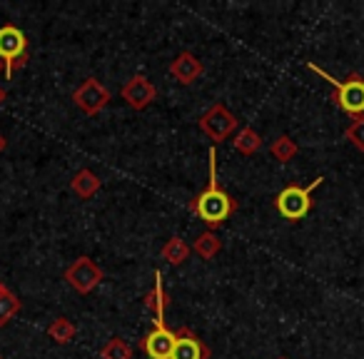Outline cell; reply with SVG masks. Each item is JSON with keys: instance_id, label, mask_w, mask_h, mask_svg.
<instances>
[{"instance_id": "1", "label": "cell", "mask_w": 364, "mask_h": 359, "mask_svg": "<svg viewBox=\"0 0 364 359\" xmlns=\"http://www.w3.org/2000/svg\"><path fill=\"white\" fill-rule=\"evenodd\" d=\"M210 157V180H208V188L198 195V198L190 203V213L198 215L210 230L220 227L225 220H230V215L237 213V200L232 198L230 193H225L218 183V150L210 147L208 152Z\"/></svg>"}, {"instance_id": "2", "label": "cell", "mask_w": 364, "mask_h": 359, "mask_svg": "<svg viewBox=\"0 0 364 359\" xmlns=\"http://www.w3.org/2000/svg\"><path fill=\"white\" fill-rule=\"evenodd\" d=\"M307 68L312 73H317L319 77H324V80L332 82L334 102H337L347 115H352V117L364 115V77L359 75V73H352V75H347L342 82H339V80H334L327 70H322L317 63H307Z\"/></svg>"}, {"instance_id": "3", "label": "cell", "mask_w": 364, "mask_h": 359, "mask_svg": "<svg viewBox=\"0 0 364 359\" xmlns=\"http://www.w3.org/2000/svg\"><path fill=\"white\" fill-rule=\"evenodd\" d=\"M324 183V175L314 177L309 185H287L282 193L274 198V210L282 215L287 223H299L312 210V193Z\"/></svg>"}, {"instance_id": "4", "label": "cell", "mask_w": 364, "mask_h": 359, "mask_svg": "<svg viewBox=\"0 0 364 359\" xmlns=\"http://www.w3.org/2000/svg\"><path fill=\"white\" fill-rule=\"evenodd\" d=\"M0 60L6 65V77H13V73L28 63V36L11 23L0 28Z\"/></svg>"}, {"instance_id": "5", "label": "cell", "mask_w": 364, "mask_h": 359, "mask_svg": "<svg viewBox=\"0 0 364 359\" xmlns=\"http://www.w3.org/2000/svg\"><path fill=\"white\" fill-rule=\"evenodd\" d=\"M200 130L213 142H223L237 130V117H235L223 102H215V105L200 117Z\"/></svg>"}, {"instance_id": "6", "label": "cell", "mask_w": 364, "mask_h": 359, "mask_svg": "<svg viewBox=\"0 0 364 359\" xmlns=\"http://www.w3.org/2000/svg\"><path fill=\"white\" fill-rule=\"evenodd\" d=\"M102 277H105L102 267H97L95 259H90V257H77L75 262L65 269L68 284H70L77 294H90L92 289L102 282Z\"/></svg>"}, {"instance_id": "7", "label": "cell", "mask_w": 364, "mask_h": 359, "mask_svg": "<svg viewBox=\"0 0 364 359\" xmlns=\"http://www.w3.org/2000/svg\"><path fill=\"white\" fill-rule=\"evenodd\" d=\"M73 100H75V105L80 107L85 115H97V112L110 102V90H107L97 77H87V80L73 92Z\"/></svg>"}, {"instance_id": "8", "label": "cell", "mask_w": 364, "mask_h": 359, "mask_svg": "<svg viewBox=\"0 0 364 359\" xmlns=\"http://www.w3.org/2000/svg\"><path fill=\"white\" fill-rule=\"evenodd\" d=\"M120 95L132 110H145V107H150L152 100L157 97V90L145 75H132L130 80L122 85Z\"/></svg>"}, {"instance_id": "9", "label": "cell", "mask_w": 364, "mask_h": 359, "mask_svg": "<svg viewBox=\"0 0 364 359\" xmlns=\"http://www.w3.org/2000/svg\"><path fill=\"white\" fill-rule=\"evenodd\" d=\"M170 359H210V347L190 327H182L175 332V347Z\"/></svg>"}, {"instance_id": "10", "label": "cell", "mask_w": 364, "mask_h": 359, "mask_svg": "<svg viewBox=\"0 0 364 359\" xmlns=\"http://www.w3.org/2000/svg\"><path fill=\"white\" fill-rule=\"evenodd\" d=\"M172 347H175V332H170L165 324H155L147 337L140 339V349L150 359H170Z\"/></svg>"}, {"instance_id": "11", "label": "cell", "mask_w": 364, "mask_h": 359, "mask_svg": "<svg viewBox=\"0 0 364 359\" xmlns=\"http://www.w3.org/2000/svg\"><path fill=\"white\" fill-rule=\"evenodd\" d=\"M203 70H205L203 63H200L198 58L188 50L180 53V55L170 63V75L175 77L180 85H193V82L203 75Z\"/></svg>"}, {"instance_id": "12", "label": "cell", "mask_w": 364, "mask_h": 359, "mask_svg": "<svg viewBox=\"0 0 364 359\" xmlns=\"http://www.w3.org/2000/svg\"><path fill=\"white\" fill-rule=\"evenodd\" d=\"M100 188H102L100 177H97L92 170H87V167L77 170L75 175H73V180H70V190L75 193V198H80V200L95 198V195L100 193Z\"/></svg>"}, {"instance_id": "13", "label": "cell", "mask_w": 364, "mask_h": 359, "mask_svg": "<svg viewBox=\"0 0 364 359\" xmlns=\"http://www.w3.org/2000/svg\"><path fill=\"white\" fill-rule=\"evenodd\" d=\"M145 309H150L155 314V324H165V309H167V294L165 287H162V272L155 269V284L147 292L145 297Z\"/></svg>"}, {"instance_id": "14", "label": "cell", "mask_w": 364, "mask_h": 359, "mask_svg": "<svg viewBox=\"0 0 364 359\" xmlns=\"http://www.w3.org/2000/svg\"><path fill=\"white\" fill-rule=\"evenodd\" d=\"M220 250H223V240L218 237V235L213 232V230H208V232H203L198 240L193 242V252L198 254L200 259H215L220 254Z\"/></svg>"}, {"instance_id": "15", "label": "cell", "mask_w": 364, "mask_h": 359, "mask_svg": "<svg viewBox=\"0 0 364 359\" xmlns=\"http://www.w3.org/2000/svg\"><path fill=\"white\" fill-rule=\"evenodd\" d=\"M190 252H193V247H190L188 242L182 237H170L165 242V247H162V259L170 264H182L185 259L190 257Z\"/></svg>"}, {"instance_id": "16", "label": "cell", "mask_w": 364, "mask_h": 359, "mask_svg": "<svg viewBox=\"0 0 364 359\" xmlns=\"http://www.w3.org/2000/svg\"><path fill=\"white\" fill-rule=\"evenodd\" d=\"M232 145H235V150L242 152V155H255V152L262 147V137L257 135L255 127H242V130L235 135Z\"/></svg>"}, {"instance_id": "17", "label": "cell", "mask_w": 364, "mask_h": 359, "mask_svg": "<svg viewBox=\"0 0 364 359\" xmlns=\"http://www.w3.org/2000/svg\"><path fill=\"white\" fill-rule=\"evenodd\" d=\"M18 312H21V299L0 282V327H6Z\"/></svg>"}, {"instance_id": "18", "label": "cell", "mask_w": 364, "mask_h": 359, "mask_svg": "<svg viewBox=\"0 0 364 359\" xmlns=\"http://www.w3.org/2000/svg\"><path fill=\"white\" fill-rule=\"evenodd\" d=\"M75 324L70 322L68 317H58V319H53L50 322V327H48V337L53 339V342H58V344H68V342H73L75 339Z\"/></svg>"}, {"instance_id": "19", "label": "cell", "mask_w": 364, "mask_h": 359, "mask_svg": "<svg viewBox=\"0 0 364 359\" xmlns=\"http://www.w3.org/2000/svg\"><path fill=\"white\" fill-rule=\"evenodd\" d=\"M269 152H272V157L277 162H289L294 155H297V142H294L289 135H279L277 140H272Z\"/></svg>"}, {"instance_id": "20", "label": "cell", "mask_w": 364, "mask_h": 359, "mask_svg": "<svg viewBox=\"0 0 364 359\" xmlns=\"http://www.w3.org/2000/svg\"><path fill=\"white\" fill-rule=\"evenodd\" d=\"M102 359H132V347L120 337H112L105 347L100 349Z\"/></svg>"}, {"instance_id": "21", "label": "cell", "mask_w": 364, "mask_h": 359, "mask_svg": "<svg viewBox=\"0 0 364 359\" xmlns=\"http://www.w3.org/2000/svg\"><path fill=\"white\" fill-rule=\"evenodd\" d=\"M344 137H347L359 152H364V115L352 117V122H349L347 130H344Z\"/></svg>"}, {"instance_id": "22", "label": "cell", "mask_w": 364, "mask_h": 359, "mask_svg": "<svg viewBox=\"0 0 364 359\" xmlns=\"http://www.w3.org/2000/svg\"><path fill=\"white\" fill-rule=\"evenodd\" d=\"M6 147H8V140L3 135H0V155H3V150H6Z\"/></svg>"}, {"instance_id": "23", "label": "cell", "mask_w": 364, "mask_h": 359, "mask_svg": "<svg viewBox=\"0 0 364 359\" xmlns=\"http://www.w3.org/2000/svg\"><path fill=\"white\" fill-rule=\"evenodd\" d=\"M3 102H6V90L0 87V105H3Z\"/></svg>"}, {"instance_id": "24", "label": "cell", "mask_w": 364, "mask_h": 359, "mask_svg": "<svg viewBox=\"0 0 364 359\" xmlns=\"http://www.w3.org/2000/svg\"><path fill=\"white\" fill-rule=\"evenodd\" d=\"M3 68H6V65H3V60H0V70H3Z\"/></svg>"}, {"instance_id": "25", "label": "cell", "mask_w": 364, "mask_h": 359, "mask_svg": "<svg viewBox=\"0 0 364 359\" xmlns=\"http://www.w3.org/2000/svg\"><path fill=\"white\" fill-rule=\"evenodd\" d=\"M277 359H287V357H277Z\"/></svg>"}, {"instance_id": "26", "label": "cell", "mask_w": 364, "mask_h": 359, "mask_svg": "<svg viewBox=\"0 0 364 359\" xmlns=\"http://www.w3.org/2000/svg\"><path fill=\"white\" fill-rule=\"evenodd\" d=\"M0 359H3V357H0Z\"/></svg>"}]
</instances>
